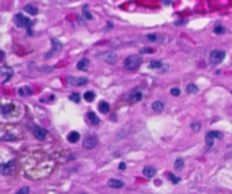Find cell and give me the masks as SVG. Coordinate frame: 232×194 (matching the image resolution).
I'll use <instances>...</instances> for the list:
<instances>
[{
    "label": "cell",
    "mask_w": 232,
    "mask_h": 194,
    "mask_svg": "<svg viewBox=\"0 0 232 194\" xmlns=\"http://www.w3.org/2000/svg\"><path fill=\"white\" fill-rule=\"evenodd\" d=\"M143 99V94L140 91H134L132 95L129 96V102L130 103H136V102H140Z\"/></svg>",
    "instance_id": "9a60e30c"
},
{
    "label": "cell",
    "mask_w": 232,
    "mask_h": 194,
    "mask_svg": "<svg viewBox=\"0 0 232 194\" xmlns=\"http://www.w3.org/2000/svg\"><path fill=\"white\" fill-rule=\"evenodd\" d=\"M118 168H120V170H125V168H126V164H125V163H120Z\"/></svg>",
    "instance_id": "74e56055"
},
{
    "label": "cell",
    "mask_w": 232,
    "mask_h": 194,
    "mask_svg": "<svg viewBox=\"0 0 232 194\" xmlns=\"http://www.w3.org/2000/svg\"><path fill=\"white\" fill-rule=\"evenodd\" d=\"M41 71H53V68H41Z\"/></svg>",
    "instance_id": "f35d334b"
},
{
    "label": "cell",
    "mask_w": 232,
    "mask_h": 194,
    "mask_svg": "<svg viewBox=\"0 0 232 194\" xmlns=\"http://www.w3.org/2000/svg\"><path fill=\"white\" fill-rule=\"evenodd\" d=\"M147 38H148V39H151V41H158V39H159V35H158V34H149V35H147Z\"/></svg>",
    "instance_id": "836d02e7"
},
{
    "label": "cell",
    "mask_w": 232,
    "mask_h": 194,
    "mask_svg": "<svg viewBox=\"0 0 232 194\" xmlns=\"http://www.w3.org/2000/svg\"><path fill=\"white\" fill-rule=\"evenodd\" d=\"M107 186L111 187V189H121L124 186V182L120 179H109L107 181Z\"/></svg>",
    "instance_id": "7c38bea8"
},
{
    "label": "cell",
    "mask_w": 232,
    "mask_h": 194,
    "mask_svg": "<svg viewBox=\"0 0 232 194\" xmlns=\"http://www.w3.org/2000/svg\"><path fill=\"white\" fill-rule=\"evenodd\" d=\"M141 53L143 54H149V53H153V49L152 48H144V49H141Z\"/></svg>",
    "instance_id": "e575fe53"
},
{
    "label": "cell",
    "mask_w": 232,
    "mask_h": 194,
    "mask_svg": "<svg viewBox=\"0 0 232 194\" xmlns=\"http://www.w3.org/2000/svg\"><path fill=\"white\" fill-rule=\"evenodd\" d=\"M96 144H98V139H96L95 136H88L83 141V147L86 149H92V148H95L96 147Z\"/></svg>",
    "instance_id": "ba28073f"
},
{
    "label": "cell",
    "mask_w": 232,
    "mask_h": 194,
    "mask_svg": "<svg viewBox=\"0 0 232 194\" xmlns=\"http://www.w3.org/2000/svg\"><path fill=\"white\" fill-rule=\"evenodd\" d=\"M224 57H225V52L216 49V50L211 52V54H209V61H211L212 64H219V62H221L224 60Z\"/></svg>",
    "instance_id": "277c9868"
},
{
    "label": "cell",
    "mask_w": 232,
    "mask_h": 194,
    "mask_svg": "<svg viewBox=\"0 0 232 194\" xmlns=\"http://www.w3.org/2000/svg\"><path fill=\"white\" fill-rule=\"evenodd\" d=\"M192 129H193V132H198V130L201 129V124L200 122H193L192 124Z\"/></svg>",
    "instance_id": "4dcf8cb0"
},
{
    "label": "cell",
    "mask_w": 232,
    "mask_h": 194,
    "mask_svg": "<svg viewBox=\"0 0 232 194\" xmlns=\"http://www.w3.org/2000/svg\"><path fill=\"white\" fill-rule=\"evenodd\" d=\"M205 140H206V149H211L213 145V140L211 139H205Z\"/></svg>",
    "instance_id": "d590c367"
},
{
    "label": "cell",
    "mask_w": 232,
    "mask_h": 194,
    "mask_svg": "<svg viewBox=\"0 0 232 194\" xmlns=\"http://www.w3.org/2000/svg\"><path fill=\"white\" fill-rule=\"evenodd\" d=\"M4 57H6V54H4V52H2V50H0V62H2L3 60H4Z\"/></svg>",
    "instance_id": "8d00e7d4"
},
{
    "label": "cell",
    "mask_w": 232,
    "mask_h": 194,
    "mask_svg": "<svg viewBox=\"0 0 232 194\" xmlns=\"http://www.w3.org/2000/svg\"><path fill=\"white\" fill-rule=\"evenodd\" d=\"M12 111H14V106L12 105H4L0 107V113H2L3 115H6V117H8Z\"/></svg>",
    "instance_id": "5bb4252c"
},
{
    "label": "cell",
    "mask_w": 232,
    "mask_h": 194,
    "mask_svg": "<svg viewBox=\"0 0 232 194\" xmlns=\"http://www.w3.org/2000/svg\"><path fill=\"white\" fill-rule=\"evenodd\" d=\"M99 58H102L103 61L109 62V64H114L118 57L114 52H105V53H102V54H99Z\"/></svg>",
    "instance_id": "52a82bcc"
},
{
    "label": "cell",
    "mask_w": 232,
    "mask_h": 194,
    "mask_svg": "<svg viewBox=\"0 0 232 194\" xmlns=\"http://www.w3.org/2000/svg\"><path fill=\"white\" fill-rule=\"evenodd\" d=\"M98 109H99V111H101L102 114H107L109 110H110V107H109V103H107V102H105V101L99 102Z\"/></svg>",
    "instance_id": "2e32d148"
},
{
    "label": "cell",
    "mask_w": 232,
    "mask_h": 194,
    "mask_svg": "<svg viewBox=\"0 0 232 194\" xmlns=\"http://www.w3.org/2000/svg\"><path fill=\"white\" fill-rule=\"evenodd\" d=\"M225 27L224 26H216L215 29H213V33L215 34H225Z\"/></svg>",
    "instance_id": "83f0119b"
},
{
    "label": "cell",
    "mask_w": 232,
    "mask_h": 194,
    "mask_svg": "<svg viewBox=\"0 0 232 194\" xmlns=\"http://www.w3.org/2000/svg\"><path fill=\"white\" fill-rule=\"evenodd\" d=\"M152 109H153V111H156V113H162L164 110V105H163V102H160V101H156L152 103Z\"/></svg>",
    "instance_id": "d6986e66"
},
{
    "label": "cell",
    "mask_w": 232,
    "mask_h": 194,
    "mask_svg": "<svg viewBox=\"0 0 232 194\" xmlns=\"http://www.w3.org/2000/svg\"><path fill=\"white\" fill-rule=\"evenodd\" d=\"M88 83L87 77H75V76H68L67 77V84L68 86H83V84Z\"/></svg>",
    "instance_id": "8992f818"
},
{
    "label": "cell",
    "mask_w": 232,
    "mask_h": 194,
    "mask_svg": "<svg viewBox=\"0 0 232 194\" xmlns=\"http://www.w3.org/2000/svg\"><path fill=\"white\" fill-rule=\"evenodd\" d=\"M141 62H143V60L139 54H130L125 58L124 67H125V69H128V71H136L137 68L141 65Z\"/></svg>",
    "instance_id": "7a4b0ae2"
},
{
    "label": "cell",
    "mask_w": 232,
    "mask_h": 194,
    "mask_svg": "<svg viewBox=\"0 0 232 194\" xmlns=\"http://www.w3.org/2000/svg\"><path fill=\"white\" fill-rule=\"evenodd\" d=\"M52 50H51V53H48V54L45 56L46 58H49L51 57L52 54H56V53H58L61 50V48H62V43L60 42V41H57V39H52Z\"/></svg>",
    "instance_id": "9c48e42d"
},
{
    "label": "cell",
    "mask_w": 232,
    "mask_h": 194,
    "mask_svg": "<svg viewBox=\"0 0 232 194\" xmlns=\"http://www.w3.org/2000/svg\"><path fill=\"white\" fill-rule=\"evenodd\" d=\"M87 120L91 122V125H98L99 124V118L96 117V114L92 111H90L88 114H87Z\"/></svg>",
    "instance_id": "ac0fdd59"
},
{
    "label": "cell",
    "mask_w": 232,
    "mask_h": 194,
    "mask_svg": "<svg viewBox=\"0 0 232 194\" xmlns=\"http://www.w3.org/2000/svg\"><path fill=\"white\" fill-rule=\"evenodd\" d=\"M33 134L36 136V139H38V140H45V137L48 136V132H46V129H43V128L34 126Z\"/></svg>",
    "instance_id": "30bf717a"
},
{
    "label": "cell",
    "mask_w": 232,
    "mask_h": 194,
    "mask_svg": "<svg viewBox=\"0 0 232 194\" xmlns=\"http://www.w3.org/2000/svg\"><path fill=\"white\" fill-rule=\"evenodd\" d=\"M15 171V162L11 160L8 163H0V174L3 175H11Z\"/></svg>",
    "instance_id": "5b68a950"
},
{
    "label": "cell",
    "mask_w": 232,
    "mask_h": 194,
    "mask_svg": "<svg viewBox=\"0 0 232 194\" xmlns=\"http://www.w3.org/2000/svg\"><path fill=\"white\" fill-rule=\"evenodd\" d=\"M186 92L187 94H197L198 92V87H197L194 83H190L189 86L186 87Z\"/></svg>",
    "instance_id": "603a6c76"
},
{
    "label": "cell",
    "mask_w": 232,
    "mask_h": 194,
    "mask_svg": "<svg viewBox=\"0 0 232 194\" xmlns=\"http://www.w3.org/2000/svg\"><path fill=\"white\" fill-rule=\"evenodd\" d=\"M67 139H68V141H69L71 144H75V143H77V141H79L80 134H79V132H75V130H72V132L68 133Z\"/></svg>",
    "instance_id": "4fadbf2b"
},
{
    "label": "cell",
    "mask_w": 232,
    "mask_h": 194,
    "mask_svg": "<svg viewBox=\"0 0 232 194\" xmlns=\"http://www.w3.org/2000/svg\"><path fill=\"white\" fill-rule=\"evenodd\" d=\"M223 134L220 132H216V130H211V132L206 133V137L205 139H211V140H215V139H221Z\"/></svg>",
    "instance_id": "ffe728a7"
},
{
    "label": "cell",
    "mask_w": 232,
    "mask_h": 194,
    "mask_svg": "<svg viewBox=\"0 0 232 194\" xmlns=\"http://www.w3.org/2000/svg\"><path fill=\"white\" fill-rule=\"evenodd\" d=\"M24 11L27 12V14H30V15H37L38 14V8L36 7V6H33V4H27V6H24Z\"/></svg>",
    "instance_id": "e0dca14e"
},
{
    "label": "cell",
    "mask_w": 232,
    "mask_h": 194,
    "mask_svg": "<svg viewBox=\"0 0 232 194\" xmlns=\"http://www.w3.org/2000/svg\"><path fill=\"white\" fill-rule=\"evenodd\" d=\"M83 15H84V17H86L88 21L92 19V15H91V12H90L88 10H87V7H84V8H83Z\"/></svg>",
    "instance_id": "f546056e"
},
{
    "label": "cell",
    "mask_w": 232,
    "mask_h": 194,
    "mask_svg": "<svg viewBox=\"0 0 232 194\" xmlns=\"http://www.w3.org/2000/svg\"><path fill=\"white\" fill-rule=\"evenodd\" d=\"M87 65H88V60H87V58H83V60H80L77 62V69H86Z\"/></svg>",
    "instance_id": "484cf974"
},
{
    "label": "cell",
    "mask_w": 232,
    "mask_h": 194,
    "mask_svg": "<svg viewBox=\"0 0 232 194\" xmlns=\"http://www.w3.org/2000/svg\"><path fill=\"white\" fill-rule=\"evenodd\" d=\"M22 137V130L17 125H0V140L15 141Z\"/></svg>",
    "instance_id": "6da1fadb"
},
{
    "label": "cell",
    "mask_w": 232,
    "mask_h": 194,
    "mask_svg": "<svg viewBox=\"0 0 232 194\" xmlns=\"http://www.w3.org/2000/svg\"><path fill=\"white\" fill-rule=\"evenodd\" d=\"M14 22H15V24H17L18 27H27V29H30L31 24H33V21L29 19V18H26V17H23L22 14L15 15Z\"/></svg>",
    "instance_id": "3957f363"
},
{
    "label": "cell",
    "mask_w": 232,
    "mask_h": 194,
    "mask_svg": "<svg viewBox=\"0 0 232 194\" xmlns=\"http://www.w3.org/2000/svg\"><path fill=\"white\" fill-rule=\"evenodd\" d=\"M18 94H19V95H22V96H29V95H31V94H33V91H31L30 87H22V88L18 90Z\"/></svg>",
    "instance_id": "44dd1931"
},
{
    "label": "cell",
    "mask_w": 232,
    "mask_h": 194,
    "mask_svg": "<svg viewBox=\"0 0 232 194\" xmlns=\"http://www.w3.org/2000/svg\"><path fill=\"white\" fill-rule=\"evenodd\" d=\"M83 98H84V101H86V102H92L94 99H95V94H94L92 91H87L83 95Z\"/></svg>",
    "instance_id": "cb8c5ba5"
},
{
    "label": "cell",
    "mask_w": 232,
    "mask_h": 194,
    "mask_svg": "<svg viewBox=\"0 0 232 194\" xmlns=\"http://www.w3.org/2000/svg\"><path fill=\"white\" fill-rule=\"evenodd\" d=\"M183 166H185V163H183V159H177L175 160V163H174V168H175V171H182L183 170Z\"/></svg>",
    "instance_id": "7402d4cb"
},
{
    "label": "cell",
    "mask_w": 232,
    "mask_h": 194,
    "mask_svg": "<svg viewBox=\"0 0 232 194\" xmlns=\"http://www.w3.org/2000/svg\"><path fill=\"white\" fill-rule=\"evenodd\" d=\"M69 99L72 102H75V103H79L80 102V95L77 92H73V94H71L69 95Z\"/></svg>",
    "instance_id": "f1b7e54d"
},
{
    "label": "cell",
    "mask_w": 232,
    "mask_h": 194,
    "mask_svg": "<svg viewBox=\"0 0 232 194\" xmlns=\"http://www.w3.org/2000/svg\"><path fill=\"white\" fill-rule=\"evenodd\" d=\"M171 95L172 96H179L181 95V90L179 88H177V87H174V88H171Z\"/></svg>",
    "instance_id": "1f68e13d"
},
{
    "label": "cell",
    "mask_w": 232,
    "mask_h": 194,
    "mask_svg": "<svg viewBox=\"0 0 232 194\" xmlns=\"http://www.w3.org/2000/svg\"><path fill=\"white\" fill-rule=\"evenodd\" d=\"M163 67V62L162 61H156V60H153L149 62V68L151 69H159V68H162Z\"/></svg>",
    "instance_id": "d4e9b609"
},
{
    "label": "cell",
    "mask_w": 232,
    "mask_h": 194,
    "mask_svg": "<svg viewBox=\"0 0 232 194\" xmlns=\"http://www.w3.org/2000/svg\"><path fill=\"white\" fill-rule=\"evenodd\" d=\"M143 174L145 178H153L156 175V168L152 167V166H145L143 168Z\"/></svg>",
    "instance_id": "8fae6325"
},
{
    "label": "cell",
    "mask_w": 232,
    "mask_h": 194,
    "mask_svg": "<svg viewBox=\"0 0 232 194\" xmlns=\"http://www.w3.org/2000/svg\"><path fill=\"white\" fill-rule=\"evenodd\" d=\"M166 177H167V178L171 181L172 183H178V182H179V181H181L179 178H178V177H175V175H174V174H171V173H167V174H166Z\"/></svg>",
    "instance_id": "4316f807"
},
{
    "label": "cell",
    "mask_w": 232,
    "mask_h": 194,
    "mask_svg": "<svg viewBox=\"0 0 232 194\" xmlns=\"http://www.w3.org/2000/svg\"><path fill=\"white\" fill-rule=\"evenodd\" d=\"M29 192H30V189L27 186H24V187H22V189L18 190L17 194H29Z\"/></svg>",
    "instance_id": "d6a6232c"
}]
</instances>
